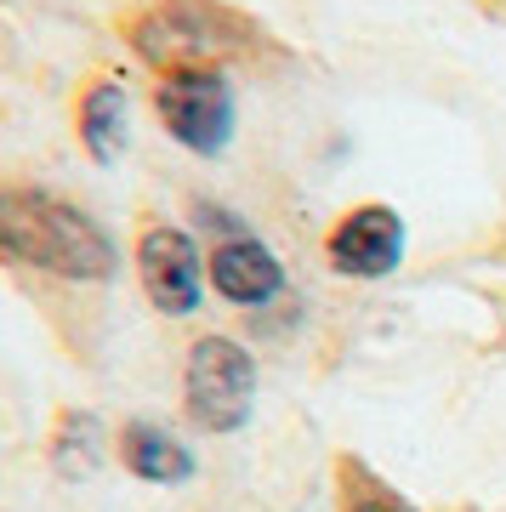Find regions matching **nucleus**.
Returning a JSON list of instances; mask_svg holds the SVG:
<instances>
[{"label": "nucleus", "instance_id": "obj_11", "mask_svg": "<svg viewBox=\"0 0 506 512\" xmlns=\"http://www.w3.org/2000/svg\"><path fill=\"white\" fill-rule=\"evenodd\" d=\"M336 478H342V512H416L393 484H387V478H376L364 461H353V456L336 467Z\"/></svg>", "mask_w": 506, "mask_h": 512}, {"label": "nucleus", "instance_id": "obj_7", "mask_svg": "<svg viewBox=\"0 0 506 512\" xmlns=\"http://www.w3.org/2000/svg\"><path fill=\"white\" fill-rule=\"evenodd\" d=\"M205 279L234 308H268L273 296L285 291V262L256 234H239V239H217V251L205 256Z\"/></svg>", "mask_w": 506, "mask_h": 512}, {"label": "nucleus", "instance_id": "obj_4", "mask_svg": "<svg viewBox=\"0 0 506 512\" xmlns=\"http://www.w3.org/2000/svg\"><path fill=\"white\" fill-rule=\"evenodd\" d=\"M154 114L160 126L171 131V143H182L188 154L199 160H217L228 154L234 143V86L222 69H177V74H160L154 86Z\"/></svg>", "mask_w": 506, "mask_h": 512}, {"label": "nucleus", "instance_id": "obj_1", "mask_svg": "<svg viewBox=\"0 0 506 512\" xmlns=\"http://www.w3.org/2000/svg\"><path fill=\"white\" fill-rule=\"evenodd\" d=\"M0 262L63 285H109L120 245L86 205L35 183H0Z\"/></svg>", "mask_w": 506, "mask_h": 512}, {"label": "nucleus", "instance_id": "obj_5", "mask_svg": "<svg viewBox=\"0 0 506 512\" xmlns=\"http://www.w3.org/2000/svg\"><path fill=\"white\" fill-rule=\"evenodd\" d=\"M137 279H143V296L154 302V313L165 319H188L205 302V251L194 245L188 228L177 222H154L137 234Z\"/></svg>", "mask_w": 506, "mask_h": 512}, {"label": "nucleus", "instance_id": "obj_3", "mask_svg": "<svg viewBox=\"0 0 506 512\" xmlns=\"http://www.w3.org/2000/svg\"><path fill=\"white\" fill-rule=\"evenodd\" d=\"M182 410L199 433H239L256 416V353L234 336H199L182 365Z\"/></svg>", "mask_w": 506, "mask_h": 512}, {"label": "nucleus", "instance_id": "obj_8", "mask_svg": "<svg viewBox=\"0 0 506 512\" xmlns=\"http://www.w3.org/2000/svg\"><path fill=\"white\" fill-rule=\"evenodd\" d=\"M74 137L91 154V165H114L131 143V97L114 74L86 80V92L74 103Z\"/></svg>", "mask_w": 506, "mask_h": 512}, {"label": "nucleus", "instance_id": "obj_2", "mask_svg": "<svg viewBox=\"0 0 506 512\" xmlns=\"http://www.w3.org/2000/svg\"><path fill=\"white\" fill-rule=\"evenodd\" d=\"M126 46L148 69H222L228 57H251L268 46V29L222 0H148L126 18Z\"/></svg>", "mask_w": 506, "mask_h": 512}, {"label": "nucleus", "instance_id": "obj_6", "mask_svg": "<svg viewBox=\"0 0 506 512\" xmlns=\"http://www.w3.org/2000/svg\"><path fill=\"white\" fill-rule=\"evenodd\" d=\"M404 245H410V228L393 205H353L325 239V262L330 274L342 279H387L404 262Z\"/></svg>", "mask_w": 506, "mask_h": 512}, {"label": "nucleus", "instance_id": "obj_9", "mask_svg": "<svg viewBox=\"0 0 506 512\" xmlns=\"http://www.w3.org/2000/svg\"><path fill=\"white\" fill-rule=\"evenodd\" d=\"M114 456L126 467L131 478H143V484H188L194 478V450L160 427V421H126L120 427V439H114Z\"/></svg>", "mask_w": 506, "mask_h": 512}, {"label": "nucleus", "instance_id": "obj_10", "mask_svg": "<svg viewBox=\"0 0 506 512\" xmlns=\"http://www.w3.org/2000/svg\"><path fill=\"white\" fill-rule=\"evenodd\" d=\"M103 450H109V439H103V421L91 416V410H63L57 427H52V439H46L52 473L69 478V484L97 473V467H103Z\"/></svg>", "mask_w": 506, "mask_h": 512}]
</instances>
